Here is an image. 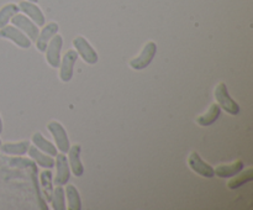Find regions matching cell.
I'll return each instance as SVG.
<instances>
[{
	"label": "cell",
	"instance_id": "6da1fadb",
	"mask_svg": "<svg viewBox=\"0 0 253 210\" xmlns=\"http://www.w3.org/2000/svg\"><path fill=\"white\" fill-rule=\"evenodd\" d=\"M215 99H216L220 108H222L226 113L231 114V115H239L240 111H241L239 103L231 98L229 90H227V85L224 82L217 84L216 88H215Z\"/></svg>",
	"mask_w": 253,
	"mask_h": 210
},
{
	"label": "cell",
	"instance_id": "7a4b0ae2",
	"mask_svg": "<svg viewBox=\"0 0 253 210\" xmlns=\"http://www.w3.org/2000/svg\"><path fill=\"white\" fill-rule=\"evenodd\" d=\"M156 53H157V44L153 41H148L147 43L143 46L140 54H138L136 58L131 59L130 67L132 69H135V71H142V69L147 68V67L152 63Z\"/></svg>",
	"mask_w": 253,
	"mask_h": 210
},
{
	"label": "cell",
	"instance_id": "3957f363",
	"mask_svg": "<svg viewBox=\"0 0 253 210\" xmlns=\"http://www.w3.org/2000/svg\"><path fill=\"white\" fill-rule=\"evenodd\" d=\"M73 46L74 48H76L78 56H81L82 59H83L85 63L93 66V64H95L96 62H98V52L94 49V47L91 46L90 42H89L85 37L77 36L76 39L73 40Z\"/></svg>",
	"mask_w": 253,
	"mask_h": 210
},
{
	"label": "cell",
	"instance_id": "277c9868",
	"mask_svg": "<svg viewBox=\"0 0 253 210\" xmlns=\"http://www.w3.org/2000/svg\"><path fill=\"white\" fill-rule=\"evenodd\" d=\"M0 37L10 40L20 48H30L31 47V40L14 25H6V26L1 27L0 29Z\"/></svg>",
	"mask_w": 253,
	"mask_h": 210
},
{
	"label": "cell",
	"instance_id": "5b68a950",
	"mask_svg": "<svg viewBox=\"0 0 253 210\" xmlns=\"http://www.w3.org/2000/svg\"><path fill=\"white\" fill-rule=\"evenodd\" d=\"M47 128H48L49 132L53 136L54 141H56L57 150L61 151L62 153L68 152L69 147H71V143H69L68 135H67V131L63 127V125L59 121L53 120L51 123H48Z\"/></svg>",
	"mask_w": 253,
	"mask_h": 210
},
{
	"label": "cell",
	"instance_id": "8992f818",
	"mask_svg": "<svg viewBox=\"0 0 253 210\" xmlns=\"http://www.w3.org/2000/svg\"><path fill=\"white\" fill-rule=\"evenodd\" d=\"M63 46V37L56 34L48 42L46 48V61L52 68H58L61 63V51Z\"/></svg>",
	"mask_w": 253,
	"mask_h": 210
},
{
	"label": "cell",
	"instance_id": "52a82bcc",
	"mask_svg": "<svg viewBox=\"0 0 253 210\" xmlns=\"http://www.w3.org/2000/svg\"><path fill=\"white\" fill-rule=\"evenodd\" d=\"M78 53L76 49H68L64 53L63 58H62L61 63H59V78L62 82L67 83L73 78L74 74V66L78 59Z\"/></svg>",
	"mask_w": 253,
	"mask_h": 210
},
{
	"label": "cell",
	"instance_id": "ba28073f",
	"mask_svg": "<svg viewBox=\"0 0 253 210\" xmlns=\"http://www.w3.org/2000/svg\"><path fill=\"white\" fill-rule=\"evenodd\" d=\"M10 21L12 22L14 26H16L17 29L21 30V31L24 32V34L26 35L31 41H36L40 32L39 27H37V25L35 24L30 17H27L26 15L19 14V12H17V14H15L14 16L11 17Z\"/></svg>",
	"mask_w": 253,
	"mask_h": 210
},
{
	"label": "cell",
	"instance_id": "9c48e42d",
	"mask_svg": "<svg viewBox=\"0 0 253 210\" xmlns=\"http://www.w3.org/2000/svg\"><path fill=\"white\" fill-rule=\"evenodd\" d=\"M188 165L192 168V170H194L195 173H198L199 175L205 178H212L215 175L214 168L209 165L208 162H205L200 155L198 152H192L188 157Z\"/></svg>",
	"mask_w": 253,
	"mask_h": 210
},
{
	"label": "cell",
	"instance_id": "30bf717a",
	"mask_svg": "<svg viewBox=\"0 0 253 210\" xmlns=\"http://www.w3.org/2000/svg\"><path fill=\"white\" fill-rule=\"evenodd\" d=\"M54 166H56V178H54V184L57 185H66L68 183L69 178H71V167H69L68 158L66 157L64 153H57L56 161H54Z\"/></svg>",
	"mask_w": 253,
	"mask_h": 210
},
{
	"label": "cell",
	"instance_id": "8fae6325",
	"mask_svg": "<svg viewBox=\"0 0 253 210\" xmlns=\"http://www.w3.org/2000/svg\"><path fill=\"white\" fill-rule=\"evenodd\" d=\"M19 7L37 26H44V24H46V17H44L41 9L37 6L36 2H31L29 0H22V1H20Z\"/></svg>",
	"mask_w": 253,
	"mask_h": 210
},
{
	"label": "cell",
	"instance_id": "7c38bea8",
	"mask_svg": "<svg viewBox=\"0 0 253 210\" xmlns=\"http://www.w3.org/2000/svg\"><path fill=\"white\" fill-rule=\"evenodd\" d=\"M59 26L57 22H49L46 26L42 29L41 32H39V36L36 39V48L39 49L40 52H44L47 48V44L51 41L52 37L58 32Z\"/></svg>",
	"mask_w": 253,
	"mask_h": 210
},
{
	"label": "cell",
	"instance_id": "4fadbf2b",
	"mask_svg": "<svg viewBox=\"0 0 253 210\" xmlns=\"http://www.w3.org/2000/svg\"><path fill=\"white\" fill-rule=\"evenodd\" d=\"M81 151L82 147L78 143H76V145H73L72 147H69L68 150L69 167H71L72 173H73L76 177H82L84 173V166L81 161Z\"/></svg>",
	"mask_w": 253,
	"mask_h": 210
},
{
	"label": "cell",
	"instance_id": "5bb4252c",
	"mask_svg": "<svg viewBox=\"0 0 253 210\" xmlns=\"http://www.w3.org/2000/svg\"><path fill=\"white\" fill-rule=\"evenodd\" d=\"M27 152H29L30 157H31L32 160L37 163V165L41 166V167L48 168V169H51V168L54 167L53 157L49 155H46L44 152H42V151L39 150V148H37L35 145L30 146L29 150H27Z\"/></svg>",
	"mask_w": 253,
	"mask_h": 210
},
{
	"label": "cell",
	"instance_id": "9a60e30c",
	"mask_svg": "<svg viewBox=\"0 0 253 210\" xmlns=\"http://www.w3.org/2000/svg\"><path fill=\"white\" fill-rule=\"evenodd\" d=\"M245 165L242 161H235L234 163L231 165H220L217 166L216 168L214 169L215 175L220 178H229V177H234L236 175L237 173L241 172L244 169Z\"/></svg>",
	"mask_w": 253,
	"mask_h": 210
},
{
	"label": "cell",
	"instance_id": "2e32d148",
	"mask_svg": "<svg viewBox=\"0 0 253 210\" xmlns=\"http://www.w3.org/2000/svg\"><path fill=\"white\" fill-rule=\"evenodd\" d=\"M30 147L29 141H19V142H7L1 143L0 146V151L5 155L11 156H22L27 152Z\"/></svg>",
	"mask_w": 253,
	"mask_h": 210
},
{
	"label": "cell",
	"instance_id": "e0dca14e",
	"mask_svg": "<svg viewBox=\"0 0 253 210\" xmlns=\"http://www.w3.org/2000/svg\"><path fill=\"white\" fill-rule=\"evenodd\" d=\"M32 143H34L39 150H41L42 152H44L46 155L52 156V157H53V156H57V153H58L57 152L56 146H54L51 141L47 140L41 132H35L34 135H32Z\"/></svg>",
	"mask_w": 253,
	"mask_h": 210
},
{
	"label": "cell",
	"instance_id": "ac0fdd59",
	"mask_svg": "<svg viewBox=\"0 0 253 210\" xmlns=\"http://www.w3.org/2000/svg\"><path fill=\"white\" fill-rule=\"evenodd\" d=\"M220 114H221V108L219 104H211L207 113L198 116L195 121L199 126H210L219 119Z\"/></svg>",
	"mask_w": 253,
	"mask_h": 210
},
{
	"label": "cell",
	"instance_id": "d6986e66",
	"mask_svg": "<svg viewBox=\"0 0 253 210\" xmlns=\"http://www.w3.org/2000/svg\"><path fill=\"white\" fill-rule=\"evenodd\" d=\"M40 178H41V193L42 195H43L44 200L48 203H51V199H52V194H53V184H52V178H53V173L51 172V170L47 168V169H44L43 172L41 173V175H40Z\"/></svg>",
	"mask_w": 253,
	"mask_h": 210
},
{
	"label": "cell",
	"instance_id": "ffe728a7",
	"mask_svg": "<svg viewBox=\"0 0 253 210\" xmlns=\"http://www.w3.org/2000/svg\"><path fill=\"white\" fill-rule=\"evenodd\" d=\"M68 200V209L69 210H81L82 209V199L79 190L77 189L76 185L68 184L64 190Z\"/></svg>",
	"mask_w": 253,
	"mask_h": 210
},
{
	"label": "cell",
	"instance_id": "44dd1931",
	"mask_svg": "<svg viewBox=\"0 0 253 210\" xmlns=\"http://www.w3.org/2000/svg\"><path fill=\"white\" fill-rule=\"evenodd\" d=\"M251 180H253V169L252 168H247L246 170L242 169L241 172L234 175V178L227 183V187L230 189H237V188L242 187V185L251 182Z\"/></svg>",
	"mask_w": 253,
	"mask_h": 210
},
{
	"label": "cell",
	"instance_id": "7402d4cb",
	"mask_svg": "<svg viewBox=\"0 0 253 210\" xmlns=\"http://www.w3.org/2000/svg\"><path fill=\"white\" fill-rule=\"evenodd\" d=\"M29 169L31 170V172H30V174H31V180H32V184H34L35 193H36V198H37V202H39L40 209H41V210H48V207H47V204H46V200H44L43 195H42V193H41V188H40L39 180H37V167H36V165L31 166Z\"/></svg>",
	"mask_w": 253,
	"mask_h": 210
},
{
	"label": "cell",
	"instance_id": "603a6c76",
	"mask_svg": "<svg viewBox=\"0 0 253 210\" xmlns=\"http://www.w3.org/2000/svg\"><path fill=\"white\" fill-rule=\"evenodd\" d=\"M19 11H20L19 5L12 4V2L4 5V6L0 9V29L6 26V25H9L11 17L14 16L15 14H17Z\"/></svg>",
	"mask_w": 253,
	"mask_h": 210
},
{
	"label": "cell",
	"instance_id": "cb8c5ba5",
	"mask_svg": "<svg viewBox=\"0 0 253 210\" xmlns=\"http://www.w3.org/2000/svg\"><path fill=\"white\" fill-rule=\"evenodd\" d=\"M51 203L54 210H66V193L62 185H58L56 189H53Z\"/></svg>",
	"mask_w": 253,
	"mask_h": 210
},
{
	"label": "cell",
	"instance_id": "d4e9b609",
	"mask_svg": "<svg viewBox=\"0 0 253 210\" xmlns=\"http://www.w3.org/2000/svg\"><path fill=\"white\" fill-rule=\"evenodd\" d=\"M10 163H11V166H14V167H19V168H30L31 166L36 165L35 161L26 160V158H21V157L12 158V160H10Z\"/></svg>",
	"mask_w": 253,
	"mask_h": 210
},
{
	"label": "cell",
	"instance_id": "484cf974",
	"mask_svg": "<svg viewBox=\"0 0 253 210\" xmlns=\"http://www.w3.org/2000/svg\"><path fill=\"white\" fill-rule=\"evenodd\" d=\"M2 128H4V126H2V119L1 116H0V133L2 132Z\"/></svg>",
	"mask_w": 253,
	"mask_h": 210
},
{
	"label": "cell",
	"instance_id": "4316f807",
	"mask_svg": "<svg viewBox=\"0 0 253 210\" xmlns=\"http://www.w3.org/2000/svg\"><path fill=\"white\" fill-rule=\"evenodd\" d=\"M29 1H31V2H36V4H37V2H39V0H29Z\"/></svg>",
	"mask_w": 253,
	"mask_h": 210
},
{
	"label": "cell",
	"instance_id": "83f0119b",
	"mask_svg": "<svg viewBox=\"0 0 253 210\" xmlns=\"http://www.w3.org/2000/svg\"><path fill=\"white\" fill-rule=\"evenodd\" d=\"M1 143H2V142H1V140H0V146H1Z\"/></svg>",
	"mask_w": 253,
	"mask_h": 210
}]
</instances>
